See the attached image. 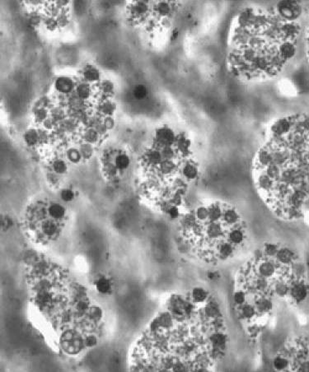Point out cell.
<instances>
[{"mask_svg": "<svg viewBox=\"0 0 309 372\" xmlns=\"http://www.w3.org/2000/svg\"><path fill=\"white\" fill-rule=\"evenodd\" d=\"M274 366L277 370H285L289 366V361L284 356H278L275 358L274 361Z\"/></svg>", "mask_w": 309, "mask_h": 372, "instance_id": "cell-5", "label": "cell"}, {"mask_svg": "<svg viewBox=\"0 0 309 372\" xmlns=\"http://www.w3.org/2000/svg\"><path fill=\"white\" fill-rule=\"evenodd\" d=\"M49 213L50 216L53 217L54 218H61L64 215L65 211L62 206L57 203H54L50 207Z\"/></svg>", "mask_w": 309, "mask_h": 372, "instance_id": "cell-2", "label": "cell"}, {"mask_svg": "<svg viewBox=\"0 0 309 372\" xmlns=\"http://www.w3.org/2000/svg\"><path fill=\"white\" fill-rule=\"evenodd\" d=\"M192 297L194 301L196 302H203L205 301L206 292L204 290L201 288H195L193 291Z\"/></svg>", "mask_w": 309, "mask_h": 372, "instance_id": "cell-4", "label": "cell"}, {"mask_svg": "<svg viewBox=\"0 0 309 372\" xmlns=\"http://www.w3.org/2000/svg\"><path fill=\"white\" fill-rule=\"evenodd\" d=\"M186 175L189 178H193V177H195V175H196V170H195L193 166H188V168L186 169Z\"/></svg>", "mask_w": 309, "mask_h": 372, "instance_id": "cell-10", "label": "cell"}, {"mask_svg": "<svg viewBox=\"0 0 309 372\" xmlns=\"http://www.w3.org/2000/svg\"><path fill=\"white\" fill-rule=\"evenodd\" d=\"M55 230H56V227L52 223H46L44 227V231L48 235H52L55 232Z\"/></svg>", "mask_w": 309, "mask_h": 372, "instance_id": "cell-9", "label": "cell"}, {"mask_svg": "<svg viewBox=\"0 0 309 372\" xmlns=\"http://www.w3.org/2000/svg\"><path fill=\"white\" fill-rule=\"evenodd\" d=\"M244 237L243 232L239 229H233L228 235L229 242L233 246L240 245L244 240Z\"/></svg>", "mask_w": 309, "mask_h": 372, "instance_id": "cell-1", "label": "cell"}, {"mask_svg": "<svg viewBox=\"0 0 309 372\" xmlns=\"http://www.w3.org/2000/svg\"><path fill=\"white\" fill-rule=\"evenodd\" d=\"M97 289L101 293H106L110 290V283L106 278H101L97 283Z\"/></svg>", "mask_w": 309, "mask_h": 372, "instance_id": "cell-3", "label": "cell"}, {"mask_svg": "<svg viewBox=\"0 0 309 372\" xmlns=\"http://www.w3.org/2000/svg\"><path fill=\"white\" fill-rule=\"evenodd\" d=\"M147 90L145 88V86L143 85H138L135 87V89L134 91V94L135 96L137 99H143L145 96H146Z\"/></svg>", "mask_w": 309, "mask_h": 372, "instance_id": "cell-7", "label": "cell"}, {"mask_svg": "<svg viewBox=\"0 0 309 372\" xmlns=\"http://www.w3.org/2000/svg\"><path fill=\"white\" fill-rule=\"evenodd\" d=\"M169 214L172 218H176L178 216V210L176 208H172L169 210Z\"/></svg>", "mask_w": 309, "mask_h": 372, "instance_id": "cell-11", "label": "cell"}, {"mask_svg": "<svg viewBox=\"0 0 309 372\" xmlns=\"http://www.w3.org/2000/svg\"><path fill=\"white\" fill-rule=\"evenodd\" d=\"M129 165V158L125 155H120L117 157L116 166L120 169H125Z\"/></svg>", "mask_w": 309, "mask_h": 372, "instance_id": "cell-6", "label": "cell"}, {"mask_svg": "<svg viewBox=\"0 0 309 372\" xmlns=\"http://www.w3.org/2000/svg\"><path fill=\"white\" fill-rule=\"evenodd\" d=\"M61 197H62V199L64 200V201L68 202V201H71V200L73 199V197H74V194H73V193L71 191V190L66 189V190H64V191L62 192Z\"/></svg>", "mask_w": 309, "mask_h": 372, "instance_id": "cell-8", "label": "cell"}]
</instances>
